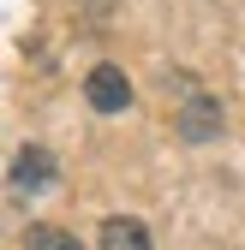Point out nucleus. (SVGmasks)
<instances>
[{"label":"nucleus","mask_w":245,"mask_h":250,"mask_svg":"<svg viewBox=\"0 0 245 250\" xmlns=\"http://www.w3.org/2000/svg\"><path fill=\"white\" fill-rule=\"evenodd\" d=\"M84 102L96 113H126L132 107V78L102 60V66H90V78H84Z\"/></svg>","instance_id":"f257e3e1"},{"label":"nucleus","mask_w":245,"mask_h":250,"mask_svg":"<svg viewBox=\"0 0 245 250\" xmlns=\"http://www.w3.org/2000/svg\"><path fill=\"white\" fill-rule=\"evenodd\" d=\"M42 185H54V155L42 143H24L12 161V197H36Z\"/></svg>","instance_id":"f03ea898"},{"label":"nucleus","mask_w":245,"mask_h":250,"mask_svg":"<svg viewBox=\"0 0 245 250\" xmlns=\"http://www.w3.org/2000/svg\"><path fill=\"white\" fill-rule=\"evenodd\" d=\"M179 137H186V143L221 137V102H216V96H192L186 113H179Z\"/></svg>","instance_id":"7ed1b4c3"},{"label":"nucleus","mask_w":245,"mask_h":250,"mask_svg":"<svg viewBox=\"0 0 245 250\" xmlns=\"http://www.w3.org/2000/svg\"><path fill=\"white\" fill-rule=\"evenodd\" d=\"M96 244L102 250H156V244H149V227L138 221V214H108L102 232H96Z\"/></svg>","instance_id":"20e7f679"},{"label":"nucleus","mask_w":245,"mask_h":250,"mask_svg":"<svg viewBox=\"0 0 245 250\" xmlns=\"http://www.w3.org/2000/svg\"><path fill=\"white\" fill-rule=\"evenodd\" d=\"M24 250H84L72 232H60V227H30L24 232Z\"/></svg>","instance_id":"39448f33"}]
</instances>
